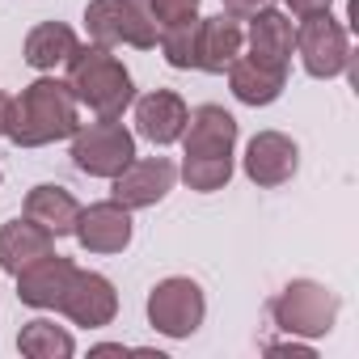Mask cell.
Returning a JSON list of instances; mask_svg holds the SVG:
<instances>
[{
    "label": "cell",
    "mask_w": 359,
    "mask_h": 359,
    "mask_svg": "<svg viewBox=\"0 0 359 359\" xmlns=\"http://www.w3.org/2000/svg\"><path fill=\"white\" fill-rule=\"evenodd\" d=\"M229 85H233L237 102L271 106L287 85V64H271V60H258V55H237L229 64Z\"/></svg>",
    "instance_id": "cell-14"
},
{
    "label": "cell",
    "mask_w": 359,
    "mask_h": 359,
    "mask_svg": "<svg viewBox=\"0 0 359 359\" xmlns=\"http://www.w3.org/2000/svg\"><path fill=\"white\" fill-rule=\"evenodd\" d=\"M195 30H199V18H191L182 26H169V30H156L169 68H195Z\"/></svg>",
    "instance_id": "cell-23"
},
{
    "label": "cell",
    "mask_w": 359,
    "mask_h": 359,
    "mask_svg": "<svg viewBox=\"0 0 359 359\" xmlns=\"http://www.w3.org/2000/svg\"><path fill=\"white\" fill-rule=\"evenodd\" d=\"M182 177H187V187L191 191H220L229 187V177H233V156H187L182 161Z\"/></svg>",
    "instance_id": "cell-22"
},
{
    "label": "cell",
    "mask_w": 359,
    "mask_h": 359,
    "mask_svg": "<svg viewBox=\"0 0 359 359\" xmlns=\"http://www.w3.org/2000/svg\"><path fill=\"white\" fill-rule=\"evenodd\" d=\"M271 321L292 334V338H321L338 321V296L325 283L313 279H292L275 300H271Z\"/></svg>",
    "instance_id": "cell-3"
},
{
    "label": "cell",
    "mask_w": 359,
    "mask_h": 359,
    "mask_svg": "<svg viewBox=\"0 0 359 359\" xmlns=\"http://www.w3.org/2000/svg\"><path fill=\"white\" fill-rule=\"evenodd\" d=\"M266 351H271V355H296V359H313V351H309V346H296V342H287V346H279V342H271Z\"/></svg>",
    "instance_id": "cell-27"
},
{
    "label": "cell",
    "mask_w": 359,
    "mask_h": 359,
    "mask_svg": "<svg viewBox=\"0 0 359 359\" xmlns=\"http://www.w3.org/2000/svg\"><path fill=\"white\" fill-rule=\"evenodd\" d=\"M60 313L72 321V325H85V330H102L114 321L118 313V292L106 275L97 271H72L64 296H60Z\"/></svg>",
    "instance_id": "cell-8"
},
{
    "label": "cell",
    "mask_w": 359,
    "mask_h": 359,
    "mask_svg": "<svg viewBox=\"0 0 359 359\" xmlns=\"http://www.w3.org/2000/svg\"><path fill=\"white\" fill-rule=\"evenodd\" d=\"M76 51V34L64 22H43L26 34V64L39 72H51L60 64H68V55Z\"/></svg>",
    "instance_id": "cell-20"
},
{
    "label": "cell",
    "mask_w": 359,
    "mask_h": 359,
    "mask_svg": "<svg viewBox=\"0 0 359 359\" xmlns=\"http://www.w3.org/2000/svg\"><path fill=\"white\" fill-rule=\"evenodd\" d=\"M203 313H208V300L195 279L173 275L148 292V325L161 330L165 338H191L203 325Z\"/></svg>",
    "instance_id": "cell-6"
},
{
    "label": "cell",
    "mask_w": 359,
    "mask_h": 359,
    "mask_svg": "<svg viewBox=\"0 0 359 359\" xmlns=\"http://www.w3.org/2000/svg\"><path fill=\"white\" fill-rule=\"evenodd\" d=\"M26 216H30L34 224H43L51 237H68L72 224H76V216H81V203L72 199V191L43 182V187H34V191L26 195Z\"/></svg>",
    "instance_id": "cell-19"
},
{
    "label": "cell",
    "mask_w": 359,
    "mask_h": 359,
    "mask_svg": "<svg viewBox=\"0 0 359 359\" xmlns=\"http://www.w3.org/2000/svg\"><path fill=\"white\" fill-rule=\"evenodd\" d=\"M300 165L296 144L283 131H258L245 148V177L254 187H283L292 182V173Z\"/></svg>",
    "instance_id": "cell-11"
},
{
    "label": "cell",
    "mask_w": 359,
    "mask_h": 359,
    "mask_svg": "<svg viewBox=\"0 0 359 359\" xmlns=\"http://www.w3.org/2000/svg\"><path fill=\"white\" fill-rule=\"evenodd\" d=\"M51 250H55V237L43 224H34L30 216L26 220H9L5 229H0V271H9V275H18L22 266H30L34 258L51 254Z\"/></svg>",
    "instance_id": "cell-17"
},
{
    "label": "cell",
    "mask_w": 359,
    "mask_h": 359,
    "mask_svg": "<svg viewBox=\"0 0 359 359\" xmlns=\"http://www.w3.org/2000/svg\"><path fill=\"white\" fill-rule=\"evenodd\" d=\"M110 182H114L110 199L123 203L127 212L152 208V203H161V199L173 191V182H177V165H173L169 156H144V161H131L118 177H110Z\"/></svg>",
    "instance_id": "cell-9"
},
{
    "label": "cell",
    "mask_w": 359,
    "mask_h": 359,
    "mask_svg": "<svg viewBox=\"0 0 359 359\" xmlns=\"http://www.w3.org/2000/svg\"><path fill=\"white\" fill-rule=\"evenodd\" d=\"M250 55L258 60H271V64H287L292 60V47H296V26L279 13V9H258L250 18Z\"/></svg>",
    "instance_id": "cell-18"
},
{
    "label": "cell",
    "mask_w": 359,
    "mask_h": 359,
    "mask_svg": "<svg viewBox=\"0 0 359 359\" xmlns=\"http://www.w3.org/2000/svg\"><path fill=\"white\" fill-rule=\"evenodd\" d=\"M85 30L97 47H156V26L135 0H89L85 9Z\"/></svg>",
    "instance_id": "cell-5"
},
{
    "label": "cell",
    "mask_w": 359,
    "mask_h": 359,
    "mask_svg": "<svg viewBox=\"0 0 359 359\" xmlns=\"http://www.w3.org/2000/svg\"><path fill=\"white\" fill-rule=\"evenodd\" d=\"M72 271H76L72 258H64L55 250L43 254V258H34L30 266L18 271V300L30 304V309H60V296H64Z\"/></svg>",
    "instance_id": "cell-13"
},
{
    "label": "cell",
    "mask_w": 359,
    "mask_h": 359,
    "mask_svg": "<svg viewBox=\"0 0 359 359\" xmlns=\"http://www.w3.org/2000/svg\"><path fill=\"white\" fill-rule=\"evenodd\" d=\"M330 5H334V0H287V9H292L296 18H313V13H330Z\"/></svg>",
    "instance_id": "cell-26"
},
{
    "label": "cell",
    "mask_w": 359,
    "mask_h": 359,
    "mask_svg": "<svg viewBox=\"0 0 359 359\" xmlns=\"http://www.w3.org/2000/svg\"><path fill=\"white\" fill-rule=\"evenodd\" d=\"M296 47H300L304 72L317 76V81H330V76H338L351 64V39H346V30L330 13L304 18L300 30H296Z\"/></svg>",
    "instance_id": "cell-7"
},
{
    "label": "cell",
    "mask_w": 359,
    "mask_h": 359,
    "mask_svg": "<svg viewBox=\"0 0 359 359\" xmlns=\"http://www.w3.org/2000/svg\"><path fill=\"white\" fill-rule=\"evenodd\" d=\"M187 156H233L237 144V118L224 106H199L187 118Z\"/></svg>",
    "instance_id": "cell-16"
},
{
    "label": "cell",
    "mask_w": 359,
    "mask_h": 359,
    "mask_svg": "<svg viewBox=\"0 0 359 359\" xmlns=\"http://www.w3.org/2000/svg\"><path fill=\"white\" fill-rule=\"evenodd\" d=\"M187 118H191V110H187V102L177 97L173 89H152V93H144V97L135 102V127H140V135H144L148 144H156V148L182 140Z\"/></svg>",
    "instance_id": "cell-12"
},
{
    "label": "cell",
    "mask_w": 359,
    "mask_h": 359,
    "mask_svg": "<svg viewBox=\"0 0 359 359\" xmlns=\"http://www.w3.org/2000/svg\"><path fill=\"white\" fill-rule=\"evenodd\" d=\"M271 0H224V13L229 18H237V22H250L258 9H266Z\"/></svg>",
    "instance_id": "cell-25"
},
{
    "label": "cell",
    "mask_w": 359,
    "mask_h": 359,
    "mask_svg": "<svg viewBox=\"0 0 359 359\" xmlns=\"http://www.w3.org/2000/svg\"><path fill=\"white\" fill-rule=\"evenodd\" d=\"M68 89L76 106H89L97 118H118L135 102L131 72L110 55V47H81L68 55Z\"/></svg>",
    "instance_id": "cell-2"
},
{
    "label": "cell",
    "mask_w": 359,
    "mask_h": 359,
    "mask_svg": "<svg viewBox=\"0 0 359 359\" xmlns=\"http://www.w3.org/2000/svg\"><path fill=\"white\" fill-rule=\"evenodd\" d=\"M135 161V135L118 118H102L76 127L72 135V165L89 177H118Z\"/></svg>",
    "instance_id": "cell-4"
},
{
    "label": "cell",
    "mask_w": 359,
    "mask_h": 359,
    "mask_svg": "<svg viewBox=\"0 0 359 359\" xmlns=\"http://www.w3.org/2000/svg\"><path fill=\"white\" fill-rule=\"evenodd\" d=\"M18 351H22L26 359H68V355L76 351V342H72L68 330H60L55 321L39 317V321H26V325H22Z\"/></svg>",
    "instance_id": "cell-21"
},
{
    "label": "cell",
    "mask_w": 359,
    "mask_h": 359,
    "mask_svg": "<svg viewBox=\"0 0 359 359\" xmlns=\"http://www.w3.org/2000/svg\"><path fill=\"white\" fill-rule=\"evenodd\" d=\"M199 13V0H148V18L156 30H169V26H182Z\"/></svg>",
    "instance_id": "cell-24"
},
{
    "label": "cell",
    "mask_w": 359,
    "mask_h": 359,
    "mask_svg": "<svg viewBox=\"0 0 359 359\" xmlns=\"http://www.w3.org/2000/svg\"><path fill=\"white\" fill-rule=\"evenodd\" d=\"M72 237L89 250V254H123L131 245V212L123 203H93V208H81L76 224H72Z\"/></svg>",
    "instance_id": "cell-10"
},
{
    "label": "cell",
    "mask_w": 359,
    "mask_h": 359,
    "mask_svg": "<svg viewBox=\"0 0 359 359\" xmlns=\"http://www.w3.org/2000/svg\"><path fill=\"white\" fill-rule=\"evenodd\" d=\"M241 22L220 13V18H199V30H195V68L203 72H229V64L241 55Z\"/></svg>",
    "instance_id": "cell-15"
},
{
    "label": "cell",
    "mask_w": 359,
    "mask_h": 359,
    "mask_svg": "<svg viewBox=\"0 0 359 359\" xmlns=\"http://www.w3.org/2000/svg\"><path fill=\"white\" fill-rule=\"evenodd\" d=\"M5 106H9V97L0 93V135H5Z\"/></svg>",
    "instance_id": "cell-28"
},
{
    "label": "cell",
    "mask_w": 359,
    "mask_h": 359,
    "mask_svg": "<svg viewBox=\"0 0 359 359\" xmlns=\"http://www.w3.org/2000/svg\"><path fill=\"white\" fill-rule=\"evenodd\" d=\"M76 127H81V106L68 81H55V76H39L5 106V135L18 148H43V144L68 140L76 135Z\"/></svg>",
    "instance_id": "cell-1"
}]
</instances>
